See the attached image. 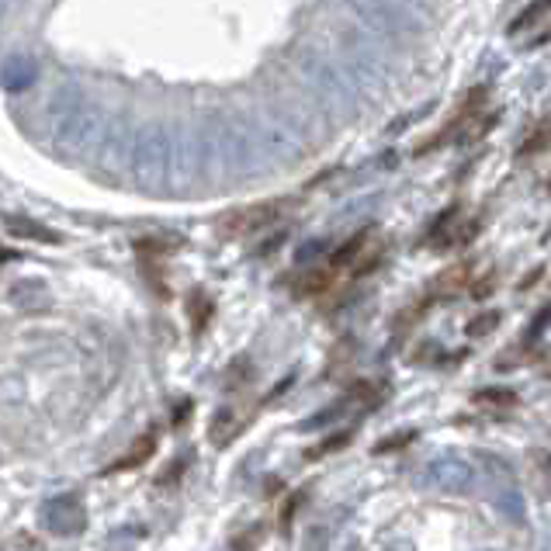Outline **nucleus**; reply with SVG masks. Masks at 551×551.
<instances>
[{
	"instance_id": "obj_6",
	"label": "nucleus",
	"mask_w": 551,
	"mask_h": 551,
	"mask_svg": "<svg viewBox=\"0 0 551 551\" xmlns=\"http://www.w3.org/2000/svg\"><path fill=\"white\" fill-rule=\"evenodd\" d=\"M153 454H156V430H146V434L129 448V454H122L118 461H111L101 475H118V472H132V468H143Z\"/></svg>"
},
{
	"instance_id": "obj_5",
	"label": "nucleus",
	"mask_w": 551,
	"mask_h": 551,
	"mask_svg": "<svg viewBox=\"0 0 551 551\" xmlns=\"http://www.w3.org/2000/svg\"><path fill=\"white\" fill-rule=\"evenodd\" d=\"M472 281H475L472 264H468V260H461V264L448 267V271H444L441 278L434 281V288H430L427 299L434 302V299H454V295H468V285H472Z\"/></svg>"
},
{
	"instance_id": "obj_4",
	"label": "nucleus",
	"mask_w": 551,
	"mask_h": 551,
	"mask_svg": "<svg viewBox=\"0 0 551 551\" xmlns=\"http://www.w3.org/2000/svg\"><path fill=\"white\" fill-rule=\"evenodd\" d=\"M458 212H461V205H454L451 212H444L441 219L430 226V233H427V247H434V250H454V247H468V243L479 236V219H465V222H458Z\"/></svg>"
},
{
	"instance_id": "obj_13",
	"label": "nucleus",
	"mask_w": 551,
	"mask_h": 551,
	"mask_svg": "<svg viewBox=\"0 0 551 551\" xmlns=\"http://www.w3.org/2000/svg\"><path fill=\"white\" fill-rule=\"evenodd\" d=\"M416 430H402V434H396V437H385V441H378L375 444V454H389V451H402L406 444H413L416 441Z\"/></svg>"
},
{
	"instance_id": "obj_9",
	"label": "nucleus",
	"mask_w": 551,
	"mask_h": 551,
	"mask_svg": "<svg viewBox=\"0 0 551 551\" xmlns=\"http://www.w3.org/2000/svg\"><path fill=\"white\" fill-rule=\"evenodd\" d=\"M548 139H551V132H548V115H541L538 122H534V129L527 132L524 146H520V156H534V153H545V150H548Z\"/></svg>"
},
{
	"instance_id": "obj_2",
	"label": "nucleus",
	"mask_w": 551,
	"mask_h": 551,
	"mask_svg": "<svg viewBox=\"0 0 551 551\" xmlns=\"http://www.w3.org/2000/svg\"><path fill=\"white\" fill-rule=\"evenodd\" d=\"M288 208H292V201H281V198L233 208V212H226L219 219V229H215V233H219L222 240H247V236H257V233H264V229L278 226V222L285 219Z\"/></svg>"
},
{
	"instance_id": "obj_1",
	"label": "nucleus",
	"mask_w": 551,
	"mask_h": 551,
	"mask_svg": "<svg viewBox=\"0 0 551 551\" xmlns=\"http://www.w3.org/2000/svg\"><path fill=\"white\" fill-rule=\"evenodd\" d=\"M486 98H489L486 87L468 91L465 98H461L458 111L451 115V122L444 125L441 132H434L423 146H416V156H427V153L441 150V146L458 143V139L461 143H479V139L496 125V111H486Z\"/></svg>"
},
{
	"instance_id": "obj_8",
	"label": "nucleus",
	"mask_w": 551,
	"mask_h": 551,
	"mask_svg": "<svg viewBox=\"0 0 551 551\" xmlns=\"http://www.w3.org/2000/svg\"><path fill=\"white\" fill-rule=\"evenodd\" d=\"M351 441H354V427L337 430V434L326 437L323 444H316V448H312V451H305V461H319V458H326V454H333V451H344Z\"/></svg>"
},
{
	"instance_id": "obj_7",
	"label": "nucleus",
	"mask_w": 551,
	"mask_h": 551,
	"mask_svg": "<svg viewBox=\"0 0 551 551\" xmlns=\"http://www.w3.org/2000/svg\"><path fill=\"white\" fill-rule=\"evenodd\" d=\"M188 316H191V330H195V337H201L215 316V299L208 292H191L188 295Z\"/></svg>"
},
{
	"instance_id": "obj_12",
	"label": "nucleus",
	"mask_w": 551,
	"mask_h": 551,
	"mask_svg": "<svg viewBox=\"0 0 551 551\" xmlns=\"http://www.w3.org/2000/svg\"><path fill=\"white\" fill-rule=\"evenodd\" d=\"M11 233H18V236H35V240H42V243H59V236L56 233H46V229H39V222H21V219H11Z\"/></svg>"
},
{
	"instance_id": "obj_11",
	"label": "nucleus",
	"mask_w": 551,
	"mask_h": 551,
	"mask_svg": "<svg viewBox=\"0 0 551 551\" xmlns=\"http://www.w3.org/2000/svg\"><path fill=\"white\" fill-rule=\"evenodd\" d=\"M548 4H551V0H534V7H527V11L520 14V18L510 25V35L524 32L527 25H534V21H541V18H545V14H548Z\"/></svg>"
},
{
	"instance_id": "obj_3",
	"label": "nucleus",
	"mask_w": 551,
	"mask_h": 551,
	"mask_svg": "<svg viewBox=\"0 0 551 551\" xmlns=\"http://www.w3.org/2000/svg\"><path fill=\"white\" fill-rule=\"evenodd\" d=\"M139 260V271H143V281L150 285V292L156 299H170V285H167V257L174 250V243L160 240V236H146V240L132 243Z\"/></svg>"
},
{
	"instance_id": "obj_10",
	"label": "nucleus",
	"mask_w": 551,
	"mask_h": 551,
	"mask_svg": "<svg viewBox=\"0 0 551 551\" xmlns=\"http://www.w3.org/2000/svg\"><path fill=\"white\" fill-rule=\"evenodd\" d=\"M475 402H479V406L513 409V406H517V396H513L510 389H486V392H479V396H475Z\"/></svg>"
},
{
	"instance_id": "obj_14",
	"label": "nucleus",
	"mask_w": 551,
	"mask_h": 551,
	"mask_svg": "<svg viewBox=\"0 0 551 551\" xmlns=\"http://www.w3.org/2000/svg\"><path fill=\"white\" fill-rule=\"evenodd\" d=\"M496 323H500V312H482L479 319H472V323H468V337H486V333L493 330Z\"/></svg>"
}]
</instances>
